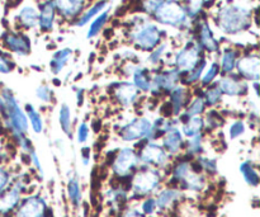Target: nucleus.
<instances>
[{
  "instance_id": "nucleus-9",
  "label": "nucleus",
  "mask_w": 260,
  "mask_h": 217,
  "mask_svg": "<svg viewBox=\"0 0 260 217\" xmlns=\"http://www.w3.org/2000/svg\"><path fill=\"white\" fill-rule=\"evenodd\" d=\"M235 70L239 76L249 81H258L260 78V58L256 53L241 56L236 61Z\"/></svg>"
},
{
  "instance_id": "nucleus-24",
  "label": "nucleus",
  "mask_w": 260,
  "mask_h": 217,
  "mask_svg": "<svg viewBox=\"0 0 260 217\" xmlns=\"http://www.w3.org/2000/svg\"><path fill=\"white\" fill-rule=\"evenodd\" d=\"M107 7H108V0H96L93 5H90L86 10H83V13L76 18L75 25H78V27H84V25L88 24L90 20H93L99 13L106 10Z\"/></svg>"
},
{
  "instance_id": "nucleus-19",
  "label": "nucleus",
  "mask_w": 260,
  "mask_h": 217,
  "mask_svg": "<svg viewBox=\"0 0 260 217\" xmlns=\"http://www.w3.org/2000/svg\"><path fill=\"white\" fill-rule=\"evenodd\" d=\"M45 201L40 197H29L24 201L17 212V217H42L45 215Z\"/></svg>"
},
{
  "instance_id": "nucleus-17",
  "label": "nucleus",
  "mask_w": 260,
  "mask_h": 217,
  "mask_svg": "<svg viewBox=\"0 0 260 217\" xmlns=\"http://www.w3.org/2000/svg\"><path fill=\"white\" fill-rule=\"evenodd\" d=\"M56 15H57V13H56L52 0H45L43 3H41L40 8H38L37 25L42 32H51L53 29L56 22Z\"/></svg>"
},
{
  "instance_id": "nucleus-10",
  "label": "nucleus",
  "mask_w": 260,
  "mask_h": 217,
  "mask_svg": "<svg viewBox=\"0 0 260 217\" xmlns=\"http://www.w3.org/2000/svg\"><path fill=\"white\" fill-rule=\"evenodd\" d=\"M160 182V174L156 170L146 169L137 173L132 182V187L136 195L145 196L151 193Z\"/></svg>"
},
{
  "instance_id": "nucleus-44",
  "label": "nucleus",
  "mask_w": 260,
  "mask_h": 217,
  "mask_svg": "<svg viewBox=\"0 0 260 217\" xmlns=\"http://www.w3.org/2000/svg\"><path fill=\"white\" fill-rule=\"evenodd\" d=\"M187 147L190 154H197V152H200L201 149H202V134H198L196 136L189 137Z\"/></svg>"
},
{
  "instance_id": "nucleus-41",
  "label": "nucleus",
  "mask_w": 260,
  "mask_h": 217,
  "mask_svg": "<svg viewBox=\"0 0 260 217\" xmlns=\"http://www.w3.org/2000/svg\"><path fill=\"white\" fill-rule=\"evenodd\" d=\"M36 97L40 99L43 103H51L53 99V91L50 85L47 84H41L37 89H36Z\"/></svg>"
},
{
  "instance_id": "nucleus-29",
  "label": "nucleus",
  "mask_w": 260,
  "mask_h": 217,
  "mask_svg": "<svg viewBox=\"0 0 260 217\" xmlns=\"http://www.w3.org/2000/svg\"><path fill=\"white\" fill-rule=\"evenodd\" d=\"M24 112H25V116L28 118V123H30L32 126L33 131L36 134H41L43 131V119L41 117L40 112L33 107V104L27 103L24 107Z\"/></svg>"
},
{
  "instance_id": "nucleus-20",
  "label": "nucleus",
  "mask_w": 260,
  "mask_h": 217,
  "mask_svg": "<svg viewBox=\"0 0 260 217\" xmlns=\"http://www.w3.org/2000/svg\"><path fill=\"white\" fill-rule=\"evenodd\" d=\"M15 20H17L18 25L23 29H32V28L37 27L38 9L33 5H24L18 10Z\"/></svg>"
},
{
  "instance_id": "nucleus-47",
  "label": "nucleus",
  "mask_w": 260,
  "mask_h": 217,
  "mask_svg": "<svg viewBox=\"0 0 260 217\" xmlns=\"http://www.w3.org/2000/svg\"><path fill=\"white\" fill-rule=\"evenodd\" d=\"M156 201L152 200V198H149L147 201H145L144 205H142V210H144L145 213H147V215H150V213H152L155 211V208H156Z\"/></svg>"
},
{
  "instance_id": "nucleus-50",
  "label": "nucleus",
  "mask_w": 260,
  "mask_h": 217,
  "mask_svg": "<svg viewBox=\"0 0 260 217\" xmlns=\"http://www.w3.org/2000/svg\"><path fill=\"white\" fill-rule=\"evenodd\" d=\"M83 160H84V164H88V162H89V149L88 147H85V149L83 150Z\"/></svg>"
},
{
  "instance_id": "nucleus-39",
  "label": "nucleus",
  "mask_w": 260,
  "mask_h": 217,
  "mask_svg": "<svg viewBox=\"0 0 260 217\" xmlns=\"http://www.w3.org/2000/svg\"><path fill=\"white\" fill-rule=\"evenodd\" d=\"M167 50L168 43H160V45H157L154 50L150 51V55L149 57H147V63H149L150 65H157V64L161 61V58L164 57Z\"/></svg>"
},
{
  "instance_id": "nucleus-7",
  "label": "nucleus",
  "mask_w": 260,
  "mask_h": 217,
  "mask_svg": "<svg viewBox=\"0 0 260 217\" xmlns=\"http://www.w3.org/2000/svg\"><path fill=\"white\" fill-rule=\"evenodd\" d=\"M2 45L8 52L18 56L29 55L32 48L30 38L23 32H5L2 36Z\"/></svg>"
},
{
  "instance_id": "nucleus-43",
  "label": "nucleus",
  "mask_w": 260,
  "mask_h": 217,
  "mask_svg": "<svg viewBox=\"0 0 260 217\" xmlns=\"http://www.w3.org/2000/svg\"><path fill=\"white\" fill-rule=\"evenodd\" d=\"M245 130L246 127H245V123H244V121L238 119V121L231 123V126L229 127V136H230V139L235 140L238 139V137H240L241 135H244Z\"/></svg>"
},
{
  "instance_id": "nucleus-33",
  "label": "nucleus",
  "mask_w": 260,
  "mask_h": 217,
  "mask_svg": "<svg viewBox=\"0 0 260 217\" xmlns=\"http://www.w3.org/2000/svg\"><path fill=\"white\" fill-rule=\"evenodd\" d=\"M221 98H222V93H221L220 88H218L217 84H211L210 88L205 91V96H203V99H205L206 106H217L221 102Z\"/></svg>"
},
{
  "instance_id": "nucleus-1",
  "label": "nucleus",
  "mask_w": 260,
  "mask_h": 217,
  "mask_svg": "<svg viewBox=\"0 0 260 217\" xmlns=\"http://www.w3.org/2000/svg\"><path fill=\"white\" fill-rule=\"evenodd\" d=\"M0 116L4 126L17 141L25 136L29 127L28 118L14 93L8 88H3L0 90Z\"/></svg>"
},
{
  "instance_id": "nucleus-32",
  "label": "nucleus",
  "mask_w": 260,
  "mask_h": 217,
  "mask_svg": "<svg viewBox=\"0 0 260 217\" xmlns=\"http://www.w3.org/2000/svg\"><path fill=\"white\" fill-rule=\"evenodd\" d=\"M206 109V103L203 97H196L194 99H192L190 102H188L187 107H185V116L187 117H194V116H201V114L205 112Z\"/></svg>"
},
{
  "instance_id": "nucleus-26",
  "label": "nucleus",
  "mask_w": 260,
  "mask_h": 217,
  "mask_svg": "<svg viewBox=\"0 0 260 217\" xmlns=\"http://www.w3.org/2000/svg\"><path fill=\"white\" fill-rule=\"evenodd\" d=\"M238 51L234 50V48H226L222 53H221L220 63L218 66H220L221 73H223L225 75L228 74H233L235 71L236 61H238Z\"/></svg>"
},
{
  "instance_id": "nucleus-42",
  "label": "nucleus",
  "mask_w": 260,
  "mask_h": 217,
  "mask_svg": "<svg viewBox=\"0 0 260 217\" xmlns=\"http://www.w3.org/2000/svg\"><path fill=\"white\" fill-rule=\"evenodd\" d=\"M164 0H142L141 3V10L147 15H154L156 12L157 8L162 4Z\"/></svg>"
},
{
  "instance_id": "nucleus-5",
  "label": "nucleus",
  "mask_w": 260,
  "mask_h": 217,
  "mask_svg": "<svg viewBox=\"0 0 260 217\" xmlns=\"http://www.w3.org/2000/svg\"><path fill=\"white\" fill-rule=\"evenodd\" d=\"M202 48L197 41H188L174 56V68L180 73V75L188 73L197 66L202 58Z\"/></svg>"
},
{
  "instance_id": "nucleus-52",
  "label": "nucleus",
  "mask_w": 260,
  "mask_h": 217,
  "mask_svg": "<svg viewBox=\"0 0 260 217\" xmlns=\"http://www.w3.org/2000/svg\"><path fill=\"white\" fill-rule=\"evenodd\" d=\"M8 2H9V3H17L18 0H8Z\"/></svg>"
},
{
  "instance_id": "nucleus-31",
  "label": "nucleus",
  "mask_w": 260,
  "mask_h": 217,
  "mask_svg": "<svg viewBox=\"0 0 260 217\" xmlns=\"http://www.w3.org/2000/svg\"><path fill=\"white\" fill-rule=\"evenodd\" d=\"M206 66H207V60H206L205 57H202L194 69H192V70L188 71V73L183 74V75H185L184 80H183V84H185V85H190V84H194L197 83V81H200L201 78H202V74L203 71H205Z\"/></svg>"
},
{
  "instance_id": "nucleus-36",
  "label": "nucleus",
  "mask_w": 260,
  "mask_h": 217,
  "mask_svg": "<svg viewBox=\"0 0 260 217\" xmlns=\"http://www.w3.org/2000/svg\"><path fill=\"white\" fill-rule=\"evenodd\" d=\"M180 196V193L177 190H167L164 192H161L159 195L156 200V206L160 208H165L170 205V203L174 202L178 197Z\"/></svg>"
},
{
  "instance_id": "nucleus-15",
  "label": "nucleus",
  "mask_w": 260,
  "mask_h": 217,
  "mask_svg": "<svg viewBox=\"0 0 260 217\" xmlns=\"http://www.w3.org/2000/svg\"><path fill=\"white\" fill-rule=\"evenodd\" d=\"M197 43L203 51L207 52H217L220 50V42L216 38L215 33H213L212 28L208 24V22L202 20L198 24V35H197Z\"/></svg>"
},
{
  "instance_id": "nucleus-23",
  "label": "nucleus",
  "mask_w": 260,
  "mask_h": 217,
  "mask_svg": "<svg viewBox=\"0 0 260 217\" xmlns=\"http://www.w3.org/2000/svg\"><path fill=\"white\" fill-rule=\"evenodd\" d=\"M131 76L132 80H134L132 84L140 91H144V93L150 91V88H151V76H150V71L147 70V68L141 65H135Z\"/></svg>"
},
{
  "instance_id": "nucleus-48",
  "label": "nucleus",
  "mask_w": 260,
  "mask_h": 217,
  "mask_svg": "<svg viewBox=\"0 0 260 217\" xmlns=\"http://www.w3.org/2000/svg\"><path fill=\"white\" fill-rule=\"evenodd\" d=\"M8 183H9V173L0 167V191L4 190Z\"/></svg>"
},
{
  "instance_id": "nucleus-22",
  "label": "nucleus",
  "mask_w": 260,
  "mask_h": 217,
  "mask_svg": "<svg viewBox=\"0 0 260 217\" xmlns=\"http://www.w3.org/2000/svg\"><path fill=\"white\" fill-rule=\"evenodd\" d=\"M170 94V102L169 106L172 108V113L174 116H179L183 112V109L187 107L188 104V91L183 85H177Z\"/></svg>"
},
{
  "instance_id": "nucleus-40",
  "label": "nucleus",
  "mask_w": 260,
  "mask_h": 217,
  "mask_svg": "<svg viewBox=\"0 0 260 217\" xmlns=\"http://www.w3.org/2000/svg\"><path fill=\"white\" fill-rule=\"evenodd\" d=\"M68 195H69V198L73 201L74 205H79V202H80L81 193H80V187H79V182L76 178H71V179L69 180Z\"/></svg>"
},
{
  "instance_id": "nucleus-13",
  "label": "nucleus",
  "mask_w": 260,
  "mask_h": 217,
  "mask_svg": "<svg viewBox=\"0 0 260 217\" xmlns=\"http://www.w3.org/2000/svg\"><path fill=\"white\" fill-rule=\"evenodd\" d=\"M139 158L145 164H154L156 167H164L168 163V152L155 142H147L141 149Z\"/></svg>"
},
{
  "instance_id": "nucleus-21",
  "label": "nucleus",
  "mask_w": 260,
  "mask_h": 217,
  "mask_svg": "<svg viewBox=\"0 0 260 217\" xmlns=\"http://www.w3.org/2000/svg\"><path fill=\"white\" fill-rule=\"evenodd\" d=\"M164 140H162V144H164V149L167 152L170 154H177L179 152L180 147L184 144V140H183V134L177 126H172L164 135Z\"/></svg>"
},
{
  "instance_id": "nucleus-14",
  "label": "nucleus",
  "mask_w": 260,
  "mask_h": 217,
  "mask_svg": "<svg viewBox=\"0 0 260 217\" xmlns=\"http://www.w3.org/2000/svg\"><path fill=\"white\" fill-rule=\"evenodd\" d=\"M56 13L63 19H75L83 13L86 0H52Z\"/></svg>"
},
{
  "instance_id": "nucleus-11",
  "label": "nucleus",
  "mask_w": 260,
  "mask_h": 217,
  "mask_svg": "<svg viewBox=\"0 0 260 217\" xmlns=\"http://www.w3.org/2000/svg\"><path fill=\"white\" fill-rule=\"evenodd\" d=\"M139 162V157L131 147H124L113 160V170L118 177H126L131 173V170L136 167Z\"/></svg>"
},
{
  "instance_id": "nucleus-25",
  "label": "nucleus",
  "mask_w": 260,
  "mask_h": 217,
  "mask_svg": "<svg viewBox=\"0 0 260 217\" xmlns=\"http://www.w3.org/2000/svg\"><path fill=\"white\" fill-rule=\"evenodd\" d=\"M71 56H73V50H71V48H62V50L56 51L50 61L51 73H52L53 75H58V74L63 70V68L68 65Z\"/></svg>"
},
{
  "instance_id": "nucleus-38",
  "label": "nucleus",
  "mask_w": 260,
  "mask_h": 217,
  "mask_svg": "<svg viewBox=\"0 0 260 217\" xmlns=\"http://www.w3.org/2000/svg\"><path fill=\"white\" fill-rule=\"evenodd\" d=\"M240 170H241V173H243L244 179L246 180V183H249L250 185H254V187H255V185H258L259 175L250 163H244V164H241Z\"/></svg>"
},
{
  "instance_id": "nucleus-34",
  "label": "nucleus",
  "mask_w": 260,
  "mask_h": 217,
  "mask_svg": "<svg viewBox=\"0 0 260 217\" xmlns=\"http://www.w3.org/2000/svg\"><path fill=\"white\" fill-rule=\"evenodd\" d=\"M206 0H185V3H183L185 8V12H187L188 18L190 20L196 19L198 15L202 13L203 7H205Z\"/></svg>"
},
{
  "instance_id": "nucleus-8",
  "label": "nucleus",
  "mask_w": 260,
  "mask_h": 217,
  "mask_svg": "<svg viewBox=\"0 0 260 217\" xmlns=\"http://www.w3.org/2000/svg\"><path fill=\"white\" fill-rule=\"evenodd\" d=\"M180 73L177 69H169V70L161 71V73L155 74L151 78V88H150V93L157 94V93H169L177 85H179L180 81Z\"/></svg>"
},
{
  "instance_id": "nucleus-12",
  "label": "nucleus",
  "mask_w": 260,
  "mask_h": 217,
  "mask_svg": "<svg viewBox=\"0 0 260 217\" xmlns=\"http://www.w3.org/2000/svg\"><path fill=\"white\" fill-rule=\"evenodd\" d=\"M218 88H220L222 96L228 97H240L245 96L248 93V84L240 79V76L233 75V74H228L223 75L217 83Z\"/></svg>"
},
{
  "instance_id": "nucleus-27",
  "label": "nucleus",
  "mask_w": 260,
  "mask_h": 217,
  "mask_svg": "<svg viewBox=\"0 0 260 217\" xmlns=\"http://www.w3.org/2000/svg\"><path fill=\"white\" fill-rule=\"evenodd\" d=\"M185 117V121L183 122L182 127V134L189 139V137L196 136L198 134H202V130L205 129V122L201 116H194V117Z\"/></svg>"
},
{
  "instance_id": "nucleus-35",
  "label": "nucleus",
  "mask_w": 260,
  "mask_h": 217,
  "mask_svg": "<svg viewBox=\"0 0 260 217\" xmlns=\"http://www.w3.org/2000/svg\"><path fill=\"white\" fill-rule=\"evenodd\" d=\"M221 70L220 66H218L217 63H212L210 65V68L206 71H203L202 78H201V83H202L203 86H210L211 84H213V81L217 79V76L220 75Z\"/></svg>"
},
{
  "instance_id": "nucleus-6",
  "label": "nucleus",
  "mask_w": 260,
  "mask_h": 217,
  "mask_svg": "<svg viewBox=\"0 0 260 217\" xmlns=\"http://www.w3.org/2000/svg\"><path fill=\"white\" fill-rule=\"evenodd\" d=\"M152 131V122L146 117H136L119 130V136L124 141H136L141 139H150Z\"/></svg>"
},
{
  "instance_id": "nucleus-3",
  "label": "nucleus",
  "mask_w": 260,
  "mask_h": 217,
  "mask_svg": "<svg viewBox=\"0 0 260 217\" xmlns=\"http://www.w3.org/2000/svg\"><path fill=\"white\" fill-rule=\"evenodd\" d=\"M128 37L135 47L149 52L161 43L162 30L156 23L151 20L139 19L132 25Z\"/></svg>"
},
{
  "instance_id": "nucleus-51",
  "label": "nucleus",
  "mask_w": 260,
  "mask_h": 217,
  "mask_svg": "<svg viewBox=\"0 0 260 217\" xmlns=\"http://www.w3.org/2000/svg\"><path fill=\"white\" fill-rule=\"evenodd\" d=\"M124 217H142L137 211H128V212L124 215Z\"/></svg>"
},
{
  "instance_id": "nucleus-28",
  "label": "nucleus",
  "mask_w": 260,
  "mask_h": 217,
  "mask_svg": "<svg viewBox=\"0 0 260 217\" xmlns=\"http://www.w3.org/2000/svg\"><path fill=\"white\" fill-rule=\"evenodd\" d=\"M108 20H109L108 10H103L102 13H99V14L94 18L93 22L90 23V27H89L88 33H86V38L91 40V38L96 37V36L102 32V29H103L104 25L107 24Z\"/></svg>"
},
{
  "instance_id": "nucleus-16",
  "label": "nucleus",
  "mask_w": 260,
  "mask_h": 217,
  "mask_svg": "<svg viewBox=\"0 0 260 217\" xmlns=\"http://www.w3.org/2000/svg\"><path fill=\"white\" fill-rule=\"evenodd\" d=\"M140 90L132 83L124 81L114 85L113 97L117 103L122 107H131L139 98Z\"/></svg>"
},
{
  "instance_id": "nucleus-49",
  "label": "nucleus",
  "mask_w": 260,
  "mask_h": 217,
  "mask_svg": "<svg viewBox=\"0 0 260 217\" xmlns=\"http://www.w3.org/2000/svg\"><path fill=\"white\" fill-rule=\"evenodd\" d=\"M83 101H84V90L83 89H78V90H76V103H78V106H83Z\"/></svg>"
},
{
  "instance_id": "nucleus-37",
  "label": "nucleus",
  "mask_w": 260,
  "mask_h": 217,
  "mask_svg": "<svg viewBox=\"0 0 260 217\" xmlns=\"http://www.w3.org/2000/svg\"><path fill=\"white\" fill-rule=\"evenodd\" d=\"M14 69L15 63L13 61L10 53L4 50H0V74L2 75H8L12 71H14Z\"/></svg>"
},
{
  "instance_id": "nucleus-45",
  "label": "nucleus",
  "mask_w": 260,
  "mask_h": 217,
  "mask_svg": "<svg viewBox=\"0 0 260 217\" xmlns=\"http://www.w3.org/2000/svg\"><path fill=\"white\" fill-rule=\"evenodd\" d=\"M89 134H90V129H89L88 123L86 122H81L78 126V130H76V139L80 144H84L85 141H88Z\"/></svg>"
},
{
  "instance_id": "nucleus-2",
  "label": "nucleus",
  "mask_w": 260,
  "mask_h": 217,
  "mask_svg": "<svg viewBox=\"0 0 260 217\" xmlns=\"http://www.w3.org/2000/svg\"><path fill=\"white\" fill-rule=\"evenodd\" d=\"M251 18L253 13L250 8L240 3H228L218 8L215 15V22L221 32L234 36L249 29L251 25Z\"/></svg>"
},
{
  "instance_id": "nucleus-18",
  "label": "nucleus",
  "mask_w": 260,
  "mask_h": 217,
  "mask_svg": "<svg viewBox=\"0 0 260 217\" xmlns=\"http://www.w3.org/2000/svg\"><path fill=\"white\" fill-rule=\"evenodd\" d=\"M20 184L13 185L9 190L0 191V216L7 215L14 210L20 198Z\"/></svg>"
},
{
  "instance_id": "nucleus-30",
  "label": "nucleus",
  "mask_w": 260,
  "mask_h": 217,
  "mask_svg": "<svg viewBox=\"0 0 260 217\" xmlns=\"http://www.w3.org/2000/svg\"><path fill=\"white\" fill-rule=\"evenodd\" d=\"M58 123H60L61 130L68 136H71V132H73V119H71L70 107L66 103H62L60 108H58Z\"/></svg>"
},
{
  "instance_id": "nucleus-46",
  "label": "nucleus",
  "mask_w": 260,
  "mask_h": 217,
  "mask_svg": "<svg viewBox=\"0 0 260 217\" xmlns=\"http://www.w3.org/2000/svg\"><path fill=\"white\" fill-rule=\"evenodd\" d=\"M203 122H205V126L206 125H208L211 127H218L220 126V122H221V117L220 114H217L216 112H210V113L207 114V117H206V119H203Z\"/></svg>"
},
{
  "instance_id": "nucleus-4",
  "label": "nucleus",
  "mask_w": 260,
  "mask_h": 217,
  "mask_svg": "<svg viewBox=\"0 0 260 217\" xmlns=\"http://www.w3.org/2000/svg\"><path fill=\"white\" fill-rule=\"evenodd\" d=\"M152 17L159 24L178 29L187 28L190 24L184 5L179 0H164Z\"/></svg>"
}]
</instances>
